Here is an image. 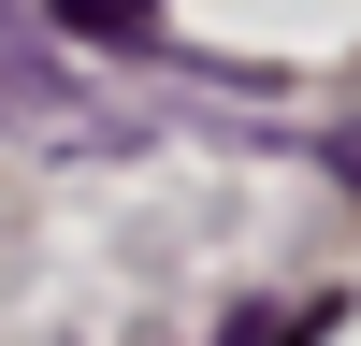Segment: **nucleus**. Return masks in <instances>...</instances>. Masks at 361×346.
Returning <instances> with one entry per match:
<instances>
[{
	"label": "nucleus",
	"instance_id": "nucleus-1",
	"mask_svg": "<svg viewBox=\"0 0 361 346\" xmlns=\"http://www.w3.org/2000/svg\"><path fill=\"white\" fill-rule=\"evenodd\" d=\"M58 15L102 29V44H145V29H159V0H58Z\"/></svg>",
	"mask_w": 361,
	"mask_h": 346
}]
</instances>
